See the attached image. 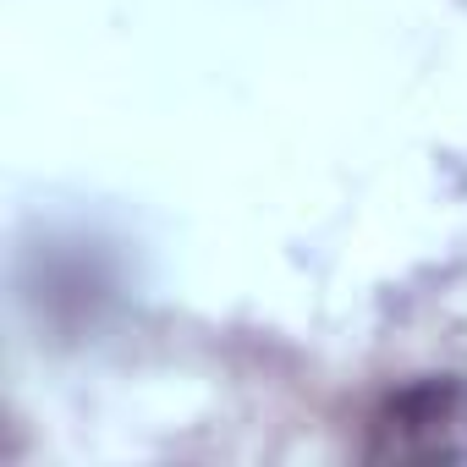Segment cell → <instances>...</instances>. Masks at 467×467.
Wrapping results in <instances>:
<instances>
[{"label": "cell", "instance_id": "obj_1", "mask_svg": "<svg viewBox=\"0 0 467 467\" xmlns=\"http://www.w3.org/2000/svg\"><path fill=\"white\" fill-rule=\"evenodd\" d=\"M363 462L374 467H462L467 462V379L423 374L396 385L363 429Z\"/></svg>", "mask_w": 467, "mask_h": 467}]
</instances>
